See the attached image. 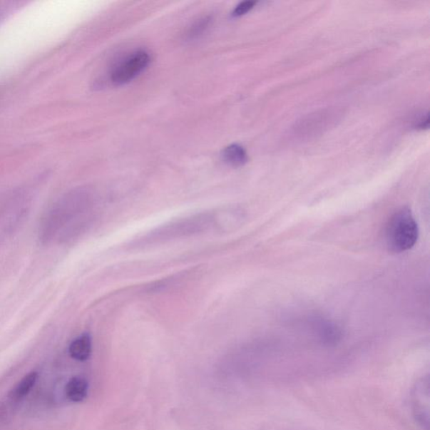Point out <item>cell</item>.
<instances>
[{"instance_id": "cell-4", "label": "cell", "mask_w": 430, "mask_h": 430, "mask_svg": "<svg viewBox=\"0 0 430 430\" xmlns=\"http://www.w3.org/2000/svg\"><path fill=\"white\" fill-rule=\"evenodd\" d=\"M150 56L145 50H137L126 56L113 68L111 74V82L121 86L133 81L135 78L148 68Z\"/></svg>"}, {"instance_id": "cell-11", "label": "cell", "mask_w": 430, "mask_h": 430, "mask_svg": "<svg viewBox=\"0 0 430 430\" xmlns=\"http://www.w3.org/2000/svg\"><path fill=\"white\" fill-rule=\"evenodd\" d=\"M256 1H252V0H248V1H243L240 3L238 6L234 9L232 12V16L234 17H240L245 15V14L252 11L255 6H256Z\"/></svg>"}, {"instance_id": "cell-10", "label": "cell", "mask_w": 430, "mask_h": 430, "mask_svg": "<svg viewBox=\"0 0 430 430\" xmlns=\"http://www.w3.org/2000/svg\"><path fill=\"white\" fill-rule=\"evenodd\" d=\"M213 18L210 16H203L195 22H193V25L188 28L186 33V38L188 40H195L197 38L204 35V33L209 29Z\"/></svg>"}, {"instance_id": "cell-5", "label": "cell", "mask_w": 430, "mask_h": 430, "mask_svg": "<svg viewBox=\"0 0 430 430\" xmlns=\"http://www.w3.org/2000/svg\"><path fill=\"white\" fill-rule=\"evenodd\" d=\"M415 417L419 424L429 426V382H421L414 394Z\"/></svg>"}, {"instance_id": "cell-3", "label": "cell", "mask_w": 430, "mask_h": 430, "mask_svg": "<svg viewBox=\"0 0 430 430\" xmlns=\"http://www.w3.org/2000/svg\"><path fill=\"white\" fill-rule=\"evenodd\" d=\"M419 238V226L410 210L401 209L390 219L386 229L387 247L394 252L412 248Z\"/></svg>"}, {"instance_id": "cell-1", "label": "cell", "mask_w": 430, "mask_h": 430, "mask_svg": "<svg viewBox=\"0 0 430 430\" xmlns=\"http://www.w3.org/2000/svg\"><path fill=\"white\" fill-rule=\"evenodd\" d=\"M211 230H219L217 212H202L200 214L179 219L160 225L132 244L137 248L166 243L171 240L204 234Z\"/></svg>"}, {"instance_id": "cell-12", "label": "cell", "mask_w": 430, "mask_h": 430, "mask_svg": "<svg viewBox=\"0 0 430 430\" xmlns=\"http://www.w3.org/2000/svg\"><path fill=\"white\" fill-rule=\"evenodd\" d=\"M429 125V117L427 113L426 116H425V118H424V119L419 122V124L418 125L417 128L421 129V130L428 129Z\"/></svg>"}, {"instance_id": "cell-9", "label": "cell", "mask_w": 430, "mask_h": 430, "mask_svg": "<svg viewBox=\"0 0 430 430\" xmlns=\"http://www.w3.org/2000/svg\"><path fill=\"white\" fill-rule=\"evenodd\" d=\"M38 378V373L36 372H30L29 374H27L23 379L19 382L18 385L11 391V398L13 400H21L32 389V387L35 386L36 380Z\"/></svg>"}, {"instance_id": "cell-6", "label": "cell", "mask_w": 430, "mask_h": 430, "mask_svg": "<svg viewBox=\"0 0 430 430\" xmlns=\"http://www.w3.org/2000/svg\"><path fill=\"white\" fill-rule=\"evenodd\" d=\"M92 339L91 335L83 334L75 339L69 347V354L72 358L79 362L88 360L91 355Z\"/></svg>"}, {"instance_id": "cell-7", "label": "cell", "mask_w": 430, "mask_h": 430, "mask_svg": "<svg viewBox=\"0 0 430 430\" xmlns=\"http://www.w3.org/2000/svg\"><path fill=\"white\" fill-rule=\"evenodd\" d=\"M88 384L83 377H74L70 379L66 386L67 398L74 403H79L86 399Z\"/></svg>"}, {"instance_id": "cell-8", "label": "cell", "mask_w": 430, "mask_h": 430, "mask_svg": "<svg viewBox=\"0 0 430 430\" xmlns=\"http://www.w3.org/2000/svg\"><path fill=\"white\" fill-rule=\"evenodd\" d=\"M222 158L227 164L236 168L243 166L248 160L247 150L239 144L226 146L222 151Z\"/></svg>"}, {"instance_id": "cell-2", "label": "cell", "mask_w": 430, "mask_h": 430, "mask_svg": "<svg viewBox=\"0 0 430 430\" xmlns=\"http://www.w3.org/2000/svg\"><path fill=\"white\" fill-rule=\"evenodd\" d=\"M93 205L92 193L87 189H78L69 193L59 203L58 207L50 212L48 217H46L43 225L45 238L53 235L56 230H59L70 221L88 218L84 215L91 211Z\"/></svg>"}]
</instances>
